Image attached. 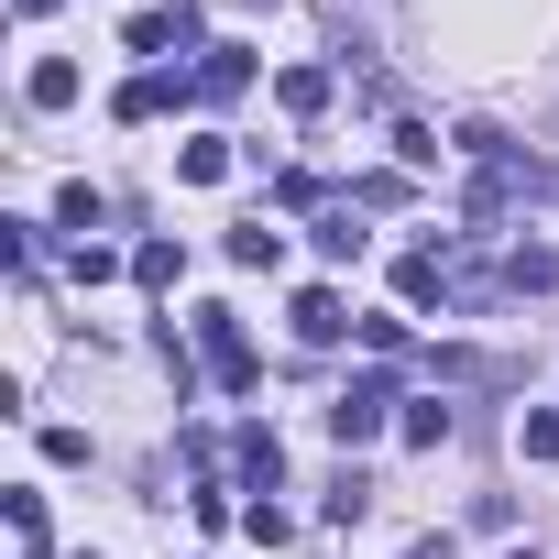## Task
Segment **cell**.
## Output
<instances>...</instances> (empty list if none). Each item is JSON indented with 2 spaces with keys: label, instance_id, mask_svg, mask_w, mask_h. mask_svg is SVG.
Here are the masks:
<instances>
[{
  "label": "cell",
  "instance_id": "cell-4",
  "mask_svg": "<svg viewBox=\"0 0 559 559\" xmlns=\"http://www.w3.org/2000/svg\"><path fill=\"white\" fill-rule=\"evenodd\" d=\"M286 319H297V341H341V330H362V319L341 308V286H297V308H286Z\"/></svg>",
  "mask_w": 559,
  "mask_h": 559
},
{
  "label": "cell",
  "instance_id": "cell-3",
  "mask_svg": "<svg viewBox=\"0 0 559 559\" xmlns=\"http://www.w3.org/2000/svg\"><path fill=\"white\" fill-rule=\"evenodd\" d=\"M252 67H263L252 45H209V56H198V99H241V88H252Z\"/></svg>",
  "mask_w": 559,
  "mask_h": 559
},
{
  "label": "cell",
  "instance_id": "cell-21",
  "mask_svg": "<svg viewBox=\"0 0 559 559\" xmlns=\"http://www.w3.org/2000/svg\"><path fill=\"white\" fill-rule=\"evenodd\" d=\"M241 526H252L263 548H286V537H297V515H286V504H241Z\"/></svg>",
  "mask_w": 559,
  "mask_h": 559
},
{
  "label": "cell",
  "instance_id": "cell-9",
  "mask_svg": "<svg viewBox=\"0 0 559 559\" xmlns=\"http://www.w3.org/2000/svg\"><path fill=\"white\" fill-rule=\"evenodd\" d=\"M274 99H286L297 121H319V110H330V67H286V78H274Z\"/></svg>",
  "mask_w": 559,
  "mask_h": 559
},
{
  "label": "cell",
  "instance_id": "cell-20",
  "mask_svg": "<svg viewBox=\"0 0 559 559\" xmlns=\"http://www.w3.org/2000/svg\"><path fill=\"white\" fill-rule=\"evenodd\" d=\"M12 537H23V559H45V493H12Z\"/></svg>",
  "mask_w": 559,
  "mask_h": 559
},
{
  "label": "cell",
  "instance_id": "cell-16",
  "mask_svg": "<svg viewBox=\"0 0 559 559\" xmlns=\"http://www.w3.org/2000/svg\"><path fill=\"white\" fill-rule=\"evenodd\" d=\"M395 439H406V450H439V439H450V406H439V395H428V406H406V417H395Z\"/></svg>",
  "mask_w": 559,
  "mask_h": 559
},
{
  "label": "cell",
  "instance_id": "cell-11",
  "mask_svg": "<svg viewBox=\"0 0 559 559\" xmlns=\"http://www.w3.org/2000/svg\"><path fill=\"white\" fill-rule=\"evenodd\" d=\"M176 176H187V187H219V176H230V143H219V132L176 143Z\"/></svg>",
  "mask_w": 559,
  "mask_h": 559
},
{
  "label": "cell",
  "instance_id": "cell-5",
  "mask_svg": "<svg viewBox=\"0 0 559 559\" xmlns=\"http://www.w3.org/2000/svg\"><path fill=\"white\" fill-rule=\"evenodd\" d=\"M187 88H198V78H165V67H143V78H132V88H121L110 110H121V121H154V110H176Z\"/></svg>",
  "mask_w": 559,
  "mask_h": 559
},
{
  "label": "cell",
  "instance_id": "cell-23",
  "mask_svg": "<svg viewBox=\"0 0 559 559\" xmlns=\"http://www.w3.org/2000/svg\"><path fill=\"white\" fill-rule=\"evenodd\" d=\"M504 559H537V548H504Z\"/></svg>",
  "mask_w": 559,
  "mask_h": 559
},
{
  "label": "cell",
  "instance_id": "cell-1",
  "mask_svg": "<svg viewBox=\"0 0 559 559\" xmlns=\"http://www.w3.org/2000/svg\"><path fill=\"white\" fill-rule=\"evenodd\" d=\"M384 417H395V384H384V373H352V384L330 395V439H341V450L384 439Z\"/></svg>",
  "mask_w": 559,
  "mask_h": 559
},
{
  "label": "cell",
  "instance_id": "cell-6",
  "mask_svg": "<svg viewBox=\"0 0 559 559\" xmlns=\"http://www.w3.org/2000/svg\"><path fill=\"white\" fill-rule=\"evenodd\" d=\"M504 286H515V297H548V286H559V252H548V241H504Z\"/></svg>",
  "mask_w": 559,
  "mask_h": 559
},
{
  "label": "cell",
  "instance_id": "cell-18",
  "mask_svg": "<svg viewBox=\"0 0 559 559\" xmlns=\"http://www.w3.org/2000/svg\"><path fill=\"white\" fill-rule=\"evenodd\" d=\"M515 450H526V461H559V417L526 406V417H515Z\"/></svg>",
  "mask_w": 559,
  "mask_h": 559
},
{
  "label": "cell",
  "instance_id": "cell-10",
  "mask_svg": "<svg viewBox=\"0 0 559 559\" xmlns=\"http://www.w3.org/2000/svg\"><path fill=\"white\" fill-rule=\"evenodd\" d=\"M23 99H34V110H78V67H67V56H45V67L23 78Z\"/></svg>",
  "mask_w": 559,
  "mask_h": 559
},
{
  "label": "cell",
  "instance_id": "cell-12",
  "mask_svg": "<svg viewBox=\"0 0 559 559\" xmlns=\"http://www.w3.org/2000/svg\"><path fill=\"white\" fill-rule=\"evenodd\" d=\"M319 252H330V263H362V252H373L362 209H330V219H319Z\"/></svg>",
  "mask_w": 559,
  "mask_h": 559
},
{
  "label": "cell",
  "instance_id": "cell-19",
  "mask_svg": "<svg viewBox=\"0 0 559 559\" xmlns=\"http://www.w3.org/2000/svg\"><path fill=\"white\" fill-rule=\"evenodd\" d=\"M67 274H78V286H110L121 252H110V241H78V252H67Z\"/></svg>",
  "mask_w": 559,
  "mask_h": 559
},
{
  "label": "cell",
  "instance_id": "cell-8",
  "mask_svg": "<svg viewBox=\"0 0 559 559\" xmlns=\"http://www.w3.org/2000/svg\"><path fill=\"white\" fill-rule=\"evenodd\" d=\"M241 483H252V493L286 483V450H274V428H241Z\"/></svg>",
  "mask_w": 559,
  "mask_h": 559
},
{
  "label": "cell",
  "instance_id": "cell-22",
  "mask_svg": "<svg viewBox=\"0 0 559 559\" xmlns=\"http://www.w3.org/2000/svg\"><path fill=\"white\" fill-rule=\"evenodd\" d=\"M12 12H23V23H34V12H56V0H12Z\"/></svg>",
  "mask_w": 559,
  "mask_h": 559
},
{
  "label": "cell",
  "instance_id": "cell-15",
  "mask_svg": "<svg viewBox=\"0 0 559 559\" xmlns=\"http://www.w3.org/2000/svg\"><path fill=\"white\" fill-rule=\"evenodd\" d=\"M165 45H187V12H132V56H165Z\"/></svg>",
  "mask_w": 559,
  "mask_h": 559
},
{
  "label": "cell",
  "instance_id": "cell-14",
  "mask_svg": "<svg viewBox=\"0 0 559 559\" xmlns=\"http://www.w3.org/2000/svg\"><path fill=\"white\" fill-rule=\"evenodd\" d=\"M99 219H110V209H99V187H88V176H78V187H56V230H78V241H88Z\"/></svg>",
  "mask_w": 559,
  "mask_h": 559
},
{
  "label": "cell",
  "instance_id": "cell-7",
  "mask_svg": "<svg viewBox=\"0 0 559 559\" xmlns=\"http://www.w3.org/2000/svg\"><path fill=\"white\" fill-rule=\"evenodd\" d=\"M176 274H187V241H143V252H132V286H143V297H165Z\"/></svg>",
  "mask_w": 559,
  "mask_h": 559
},
{
  "label": "cell",
  "instance_id": "cell-17",
  "mask_svg": "<svg viewBox=\"0 0 559 559\" xmlns=\"http://www.w3.org/2000/svg\"><path fill=\"white\" fill-rule=\"evenodd\" d=\"M319 515H330V526H362V515H373V483H362V472H341V483H330V504H319Z\"/></svg>",
  "mask_w": 559,
  "mask_h": 559
},
{
  "label": "cell",
  "instance_id": "cell-24",
  "mask_svg": "<svg viewBox=\"0 0 559 559\" xmlns=\"http://www.w3.org/2000/svg\"><path fill=\"white\" fill-rule=\"evenodd\" d=\"M78 559H99V548H78Z\"/></svg>",
  "mask_w": 559,
  "mask_h": 559
},
{
  "label": "cell",
  "instance_id": "cell-13",
  "mask_svg": "<svg viewBox=\"0 0 559 559\" xmlns=\"http://www.w3.org/2000/svg\"><path fill=\"white\" fill-rule=\"evenodd\" d=\"M230 263H241V274H274V263H286V230H263V219L230 230Z\"/></svg>",
  "mask_w": 559,
  "mask_h": 559
},
{
  "label": "cell",
  "instance_id": "cell-2",
  "mask_svg": "<svg viewBox=\"0 0 559 559\" xmlns=\"http://www.w3.org/2000/svg\"><path fill=\"white\" fill-rule=\"evenodd\" d=\"M198 352H209V373H219V384H230V395H241V384H252V373H263V362H252V341H241V319H230V308H198Z\"/></svg>",
  "mask_w": 559,
  "mask_h": 559
}]
</instances>
